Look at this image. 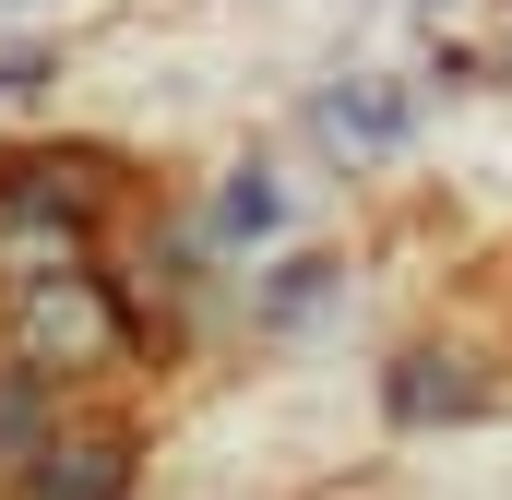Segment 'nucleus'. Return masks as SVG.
<instances>
[{"label": "nucleus", "instance_id": "1", "mask_svg": "<svg viewBox=\"0 0 512 500\" xmlns=\"http://www.w3.org/2000/svg\"><path fill=\"white\" fill-rule=\"evenodd\" d=\"M96 203H108L96 167L12 155V167H0V250H24V274H72L84 239H96Z\"/></svg>", "mask_w": 512, "mask_h": 500}, {"label": "nucleus", "instance_id": "2", "mask_svg": "<svg viewBox=\"0 0 512 500\" xmlns=\"http://www.w3.org/2000/svg\"><path fill=\"white\" fill-rule=\"evenodd\" d=\"M12 322H24V370H96V358H120V298H108V274H24V298H12Z\"/></svg>", "mask_w": 512, "mask_h": 500}, {"label": "nucleus", "instance_id": "3", "mask_svg": "<svg viewBox=\"0 0 512 500\" xmlns=\"http://www.w3.org/2000/svg\"><path fill=\"white\" fill-rule=\"evenodd\" d=\"M131 489V441L120 429H48L24 453V500H120Z\"/></svg>", "mask_w": 512, "mask_h": 500}, {"label": "nucleus", "instance_id": "4", "mask_svg": "<svg viewBox=\"0 0 512 500\" xmlns=\"http://www.w3.org/2000/svg\"><path fill=\"white\" fill-rule=\"evenodd\" d=\"M382 405L405 417V429H429V417H477L489 381H477V358H453V346H405L393 381H382Z\"/></svg>", "mask_w": 512, "mask_h": 500}, {"label": "nucleus", "instance_id": "5", "mask_svg": "<svg viewBox=\"0 0 512 500\" xmlns=\"http://www.w3.org/2000/svg\"><path fill=\"white\" fill-rule=\"evenodd\" d=\"M48 429H60V381L12 358V370H0V465H24V453H36Z\"/></svg>", "mask_w": 512, "mask_h": 500}, {"label": "nucleus", "instance_id": "6", "mask_svg": "<svg viewBox=\"0 0 512 500\" xmlns=\"http://www.w3.org/2000/svg\"><path fill=\"white\" fill-rule=\"evenodd\" d=\"M322 131H334V143H393L405 108H393V96H322Z\"/></svg>", "mask_w": 512, "mask_h": 500}, {"label": "nucleus", "instance_id": "7", "mask_svg": "<svg viewBox=\"0 0 512 500\" xmlns=\"http://www.w3.org/2000/svg\"><path fill=\"white\" fill-rule=\"evenodd\" d=\"M215 227H227V239H262V227H274V179H262V167H239V179H227Z\"/></svg>", "mask_w": 512, "mask_h": 500}]
</instances>
